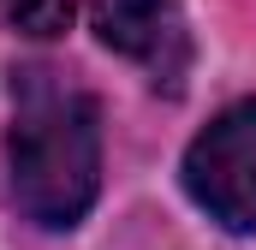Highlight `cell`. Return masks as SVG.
Segmentation results:
<instances>
[{"label":"cell","mask_w":256,"mask_h":250,"mask_svg":"<svg viewBox=\"0 0 256 250\" xmlns=\"http://www.w3.org/2000/svg\"><path fill=\"white\" fill-rule=\"evenodd\" d=\"M185 190L226 232H256V96L214 114L185 149Z\"/></svg>","instance_id":"7a4b0ae2"},{"label":"cell","mask_w":256,"mask_h":250,"mask_svg":"<svg viewBox=\"0 0 256 250\" xmlns=\"http://www.w3.org/2000/svg\"><path fill=\"white\" fill-rule=\"evenodd\" d=\"M84 0H12V24L24 36H66Z\"/></svg>","instance_id":"277c9868"},{"label":"cell","mask_w":256,"mask_h":250,"mask_svg":"<svg viewBox=\"0 0 256 250\" xmlns=\"http://www.w3.org/2000/svg\"><path fill=\"white\" fill-rule=\"evenodd\" d=\"M96 36H102V48L137 60L155 90H167V96L185 90L196 48H191V24H185L179 0H102Z\"/></svg>","instance_id":"3957f363"},{"label":"cell","mask_w":256,"mask_h":250,"mask_svg":"<svg viewBox=\"0 0 256 250\" xmlns=\"http://www.w3.org/2000/svg\"><path fill=\"white\" fill-rule=\"evenodd\" d=\"M12 96H18L6 131L12 202L36 226L66 232L90 214L102 190V114L60 72H24Z\"/></svg>","instance_id":"6da1fadb"}]
</instances>
